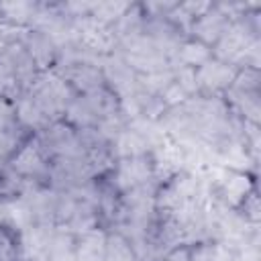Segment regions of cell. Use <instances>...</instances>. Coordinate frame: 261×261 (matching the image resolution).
I'll return each mask as SVG.
<instances>
[{"instance_id": "obj_1", "label": "cell", "mask_w": 261, "mask_h": 261, "mask_svg": "<svg viewBox=\"0 0 261 261\" xmlns=\"http://www.w3.org/2000/svg\"><path fill=\"white\" fill-rule=\"evenodd\" d=\"M80 37L90 49H96V51H108L114 41L112 33L104 27V22L96 18H86L80 22Z\"/></svg>"}, {"instance_id": "obj_2", "label": "cell", "mask_w": 261, "mask_h": 261, "mask_svg": "<svg viewBox=\"0 0 261 261\" xmlns=\"http://www.w3.org/2000/svg\"><path fill=\"white\" fill-rule=\"evenodd\" d=\"M196 75H198V84H202L210 90L224 88L234 80L232 67H228L226 63H220V61H210V63L202 65V69Z\"/></svg>"}, {"instance_id": "obj_3", "label": "cell", "mask_w": 261, "mask_h": 261, "mask_svg": "<svg viewBox=\"0 0 261 261\" xmlns=\"http://www.w3.org/2000/svg\"><path fill=\"white\" fill-rule=\"evenodd\" d=\"M149 173L151 171H149V165L145 163V159L130 157L118 169V184L122 188H137V186H143L147 181Z\"/></svg>"}, {"instance_id": "obj_4", "label": "cell", "mask_w": 261, "mask_h": 261, "mask_svg": "<svg viewBox=\"0 0 261 261\" xmlns=\"http://www.w3.org/2000/svg\"><path fill=\"white\" fill-rule=\"evenodd\" d=\"M77 261H106V239L102 232H86L77 253H75Z\"/></svg>"}, {"instance_id": "obj_5", "label": "cell", "mask_w": 261, "mask_h": 261, "mask_svg": "<svg viewBox=\"0 0 261 261\" xmlns=\"http://www.w3.org/2000/svg\"><path fill=\"white\" fill-rule=\"evenodd\" d=\"M247 45H249V39L245 37L243 29H232V31H226L220 37L216 53L222 59H241V55H243Z\"/></svg>"}, {"instance_id": "obj_6", "label": "cell", "mask_w": 261, "mask_h": 261, "mask_svg": "<svg viewBox=\"0 0 261 261\" xmlns=\"http://www.w3.org/2000/svg\"><path fill=\"white\" fill-rule=\"evenodd\" d=\"M224 29H226V18H224V14H220V12L202 14L200 20H198L196 27H194L196 35H200L204 41L220 39V37L224 35Z\"/></svg>"}, {"instance_id": "obj_7", "label": "cell", "mask_w": 261, "mask_h": 261, "mask_svg": "<svg viewBox=\"0 0 261 261\" xmlns=\"http://www.w3.org/2000/svg\"><path fill=\"white\" fill-rule=\"evenodd\" d=\"M14 169L18 173H24V175H35L37 171L43 169V159H41V153L37 147L33 145H27L14 159Z\"/></svg>"}, {"instance_id": "obj_8", "label": "cell", "mask_w": 261, "mask_h": 261, "mask_svg": "<svg viewBox=\"0 0 261 261\" xmlns=\"http://www.w3.org/2000/svg\"><path fill=\"white\" fill-rule=\"evenodd\" d=\"M106 261H135V255H133L128 241H124L118 234L110 237L106 241Z\"/></svg>"}, {"instance_id": "obj_9", "label": "cell", "mask_w": 261, "mask_h": 261, "mask_svg": "<svg viewBox=\"0 0 261 261\" xmlns=\"http://www.w3.org/2000/svg\"><path fill=\"white\" fill-rule=\"evenodd\" d=\"M208 57H210V51H208V47L204 43H188L179 51V59L186 63V67L206 63Z\"/></svg>"}, {"instance_id": "obj_10", "label": "cell", "mask_w": 261, "mask_h": 261, "mask_svg": "<svg viewBox=\"0 0 261 261\" xmlns=\"http://www.w3.org/2000/svg\"><path fill=\"white\" fill-rule=\"evenodd\" d=\"M145 141L135 133V130H126V133H120L118 135V151L122 155H128V157H139V153L145 149Z\"/></svg>"}, {"instance_id": "obj_11", "label": "cell", "mask_w": 261, "mask_h": 261, "mask_svg": "<svg viewBox=\"0 0 261 261\" xmlns=\"http://www.w3.org/2000/svg\"><path fill=\"white\" fill-rule=\"evenodd\" d=\"M92 10H94V18L104 22V20L120 18L128 10V4H122V2H100V4H94Z\"/></svg>"}, {"instance_id": "obj_12", "label": "cell", "mask_w": 261, "mask_h": 261, "mask_svg": "<svg viewBox=\"0 0 261 261\" xmlns=\"http://www.w3.org/2000/svg\"><path fill=\"white\" fill-rule=\"evenodd\" d=\"M67 116H69L71 122H77V124H82V126L94 122V118H96V114L92 112V108L88 106L86 100H75V102L67 108Z\"/></svg>"}, {"instance_id": "obj_13", "label": "cell", "mask_w": 261, "mask_h": 261, "mask_svg": "<svg viewBox=\"0 0 261 261\" xmlns=\"http://www.w3.org/2000/svg\"><path fill=\"white\" fill-rule=\"evenodd\" d=\"M0 10L4 12V20H24L29 16L35 14V8L27 2H10V4H2Z\"/></svg>"}, {"instance_id": "obj_14", "label": "cell", "mask_w": 261, "mask_h": 261, "mask_svg": "<svg viewBox=\"0 0 261 261\" xmlns=\"http://www.w3.org/2000/svg\"><path fill=\"white\" fill-rule=\"evenodd\" d=\"M73 82L77 86H82L84 90H90V92L96 90V88H100V75H98V71L94 67H88V65H82L80 69L73 71Z\"/></svg>"}, {"instance_id": "obj_15", "label": "cell", "mask_w": 261, "mask_h": 261, "mask_svg": "<svg viewBox=\"0 0 261 261\" xmlns=\"http://www.w3.org/2000/svg\"><path fill=\"white\" fill-rule=\"evenodd\" d=\"M18 118L24 124H29V126H37L43 120V112L39 110V106L35 104V100H22L18 104Z\"/></svg>"}, {"instance_id": "obj_16", "label": "cell", "mask_w": 261, "mask_h": 261, "mask_svg": "<svg viewBox=\"0 0 261 261\" xmlns=\"http://www.w3.org/2000/svg\"><path fill=\"white\" fill-rule=\"evenodd\" d=\"M31 53H33L39 61H45V59L51 55L49 39L43 37V35H33V37H31Z\"/></svg>"}, {"instance_id": "obj_17", "label": "cell", "mask_w": 261, "mask_h": 261, "mask_svg": "<svg viewBox=\"0 0 261 261\" xmlns=\"http://www.w3.org/2000/svg\"><path fill=\"white\" fill-rule=\"evenodd\" d=\"M175 84L188 94V92H192V90L198 88V75H196V71H194L192 67H184V69L177 73V82H175Z\"/></svg>"}, {"instance_id": "obj_18", "label": "cell", "mask_w": 261, "mask_h": 261, "mask_svg": "<svg viewBox=\"0 0 261 261\" xmlns=\"http://www.w3.org/2000/svg\"><path fill=\"white\" fill-rule=\"evenodd\" d=\"M171 84V75L167 71H155V73H149L147 80H145V86L153 92H159V90H165L167 86Z\"/></svg>"}, {"instance_id": "obj_19", "label": "cell", "mask_w": 261, "mask_h": 261, "mask_svg": "<svg viewBox=\"0 0 261 261\" xmlns=\"http://www.w3.org/2000/svg\"><path fill=\"white\" fill-rule=\"evenodd\" d=\"M163 100L167 104H179L186 100V92L177 86V84H169L165 90H163Z\"/></svg>"}, {"instance_id": "obj_20", "label": "cell", "mask_w": 261, "mask_h": 261, "mask_svg": "<svg viewBox=\"0 0 261 261\" xmlns=\"http://www.w3.org/2000/svg\"><path fill=\"white\" fill-rule=\"evenodd\" d=\"M4 216H6V206H2V204H0V220H2Z\"/></svg>"}, {"instance_id": "obj_21", "label": "cell", "mask_w": 261, "mask_h": 261, "mask_svg": "<svg viewBox=\"0 0 261 261\" xmlns=\"http://www.w3.org/2000/svg\"><path fill=\"white\" fill-rule=\"evenodd\" d=\"M4 47V39H2V35H0V49Z\"/></svg>"}]
</instances>
